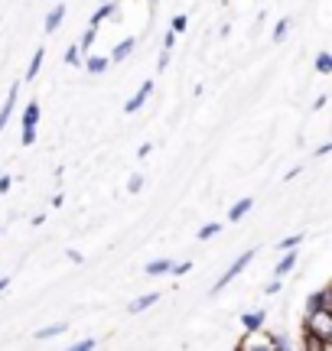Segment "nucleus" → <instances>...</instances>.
Listing matches in <instances>:
<instances>
[{"label": "nucleus", "instance_id": "obj_1", "mask_svg": "<svg viewBox=\"0 0 332 351\" xmlns=\"http://www.w3.org/2000/svg\"><path fill=\"white\" fill-rule=\"evenodd\" d=\"M36 124H39V101H29L23 108V117H20V127H23V147H33L36 143Z\"/></svg>", "mask_w": 332, "mask_h": 351}, {"label": "nucleus", "instance_id": "obj_2", "mask_svg": "<svg viewBox=\"0 0 332 351\" xmlns=\"http://www.w3.org/2000/svg\"><path fill=\"white\" fill-rule=\"evenodd\" d=\"M251 261H254V251H244V254H238V261H235V263H231V267H228V270L222 274V280H215V287H212V293H222V289L228 287L231 280H235V276L241 274V270H244V267H248V263H251Z\"/></svg>", "mask_w": 332, "mask_h": 351}, {"label": "nucleus", "instance_id": "obj_3", "mask_svg": "<svg viewBox=\"0 0 332 351\" xmlns=\"http://www.w3.org/2000/svg\"><path fill=\"white\" fill-rule=\"evenodd\" d=\"M238 348L241 351H274V339L264 335L261 328H254V332H244V339L238 341Z\"/></svg>", "mask_w": 332, "mask_h": 351}, {"label": "nucleus", "instance_id": "obj_4", "mask_svg": "<svg viewBox=\"0 0 332 351\" xmlns=\"http://www.w3.org/2000/svg\"><path fill=\"white\" fill-rule=\"evenodd\" d=\"M150 95H154V82H143V85L137 88V95H134V98H130L128 104H124V111H128V114H137V111L143 108V104L150 101Z\"/></svg>", "mask_w": 332, "mask_h": 351}, {"label": "nucleus", "instance_id": "obj_5", "mask_svg": "<svg viewBox=\"0 0 332 351\" xmlns=\"http://www.w3.org/2000/svg\"><path fill=\"white\" fill-rule=\"evenodd\" d=\"M332 306V287H322L320 293H313L307 300V313H313V309H329Z\"/></svg>", "mask_w": 332, "mask_h": 351}, {"label": "nucleus", "instance_id": "obj_6", "mask_svg": "<svg viewBox=\"0 0 332 351\" xmlns=\"http://www.w3.org/2000/svg\"><path fill=\"white\" fill-rule=\"evenodd\" d=\"M156 302H160V293H147V296H137V300L130 302V306H128V313H130V315L147 313V309H150V306H156Z\"/></svg>", "mask_w": 332, "mask_h": 351}, {"label": "nucleus", "instance_id": "obj_7", "mask_svg": "<svg viewBox=\"0 0 332 351\" xmlns=\"http://www.w3.org/2000/svg\"><path fill=\"white\" fill-rule=\"evenodd\" d=\"M16 95H20V85H13V88H10V95H7V101L0 104V130H3V127H7V121H10L13 104H16Z\"/></svg>", "mask_w": 332, "mask_h": 351}, {"label": "nucleus", "instance_id": "obj_8", "mask_svg": "<svg viewBox=\"0 0 332 351\" xmlns=\"http://www.w3.org/2000/svg\"><path fill=\"white\" fill-rule=\"evenodd\" d=\"M134 46H137V39L128 36L124 43H117L115 49H111V56H108V59H111V62H124V59H128L130 52H134Z\"/></svg>", "mask_w": 332, "mask_h": 351}, {"label": "nucleus", "instance_id": "obj_9", "mask_svg": "<svg viewBox=\"0 0 332 351\" xmlns=\"http://www.w3.org/2000/svg\"><path fill=\"white\" fill-rule=\"evenodd\" d=\"M65 20V3H56L49 13H46V33H56Z\"/></svg>", "mask_w": 332, "mask_h": 351}, {"label": "nucleus", "instance_id": "obj_10", "mask_svg": "<svg viewBox=\"0 0 332 351\" xmlns=\"http://www.w3.org/2000/svg\"><path fill=\"white\" fill-rule=\"evenodd\" d=\"M115 0H104L102 7H98V10L91 13V20H88V26H95V29H98V23H102V20H108V16H115Z\"/></svg>", "mask_w": 332, "mask_h": 351}, {"label": "nucleus", "instance_id": "obj_11", "mask_svg": "<svg viewBox=\"0 0 332 351\" xmlns=\"http://www.w3.org/2000/svg\"><path fill=\"white\" fill-rule=\"evenodd\" d=\"M264 309H254V313H244L241 315V326H244V332H254V328H264Z\"/></svg>", "mask_w": 332, "mask_h": 351}, {"label": "nucleus", "instance_id": "obj_12", "mask_svg": "<svg viewBox=\"0 0 332 351\" xmlns=\"http://www.w3.org/2000/svg\"><path fill=\"white\" fill-rule=\"evenodd\" d=\"M251 208H254V199H241V202H235V205L228 208V221H241V218H244L248 212H251Z\"/></svg>", "mask_w": 332, "mask_h": 351}, {"label": "nucleus", "instance_id": "obj_13", "mask_svg": "<svg viewBox=\"0 0 332 351\" xmlns=\"http://www.w3.org/2000/svg\"><path fill=\"white\" fill-rule=\"evenodd\" d=\"M85 72H91V75H102L104 69H108V65H111V59H108V56H95V59H85Z\"/></svg>", "mask_w": 332, "mask_h": 351}, {"label": "nucleus", "instance_id": "obj_14", "mask_svg": "<svg viewBox=\"0 0 332 351\" xmlns=\"http://www.w3.org/2000/svg\"><path fill=\"white\" fill-rule=\"evenodd\" d=\"M294 267H296V247H290V251L281 257V263H277V276H287Z\"/></svg>", "mask_w": 332, "mask_h": 351}, {"label": "nucleus", "instance_id": "obj_15", "mask_svg": "<svg viewBox=\"0 0 332 351\" xmlns=\"http://www.w3.org/2000/svg\"><path fill=\"white\" fill-rule=\"evenodd\" d=\"M43 56H46V49L39 46V49L33 52V59H29V69H26V78H29V82L39 75V69H43Z\"/></svg>", "mask_w": 332, "mask_h": 351}, {"label": "nucleus", "instance_id": "obj_16", "mask_svg": "<svg viewBox=\"0 0 332 351\" xmlns=\"http://www.w3.org/2000/svg\"><path fill=\"white\" fill-rule=\"evenodd\" d=\"M65 332V322H56V326H43L36 332V341H46V339H56V335H62Z\"/></svg>", "mask_w": 332, "mask_h": 351}, {"label": "nucleus", "instance_id": "obj_17", "mask_svg": "<svg viewBox=\"0 0 332 351\" xmlns=\"http://www.w3.org/2000/svg\"><path fill=\"white\" fill-rule=\"evenodd\" d=\"M169 263H173V261H150V263H147V276H163V274H169Z\"/></svg>", "mask_w": 332, "mask_h": 351}, {"label": "nucleus", "instance_id": "obj_18", "mask_svg": "<svg viewBox=\"0 0 332 351\" xmlns=\"http://www.w3.org/2000/svg\"><path fill=\"white\" fill-rule=\"evenodd\" d=\"M316 72H320V75H329L332 72V56L329 52H320V56H316Z\"/></svg>", "mask_w": 332, "mask_h": 351}, {"label": "nucleus", "instance_id": "obj_19", "mask_svg": "<svg viewBox=\"0 0 332 351\" xmlns=\"http://www.w3.org/2000/svg\"><path fill=\"white\" fill-rule=\"evenodd\" d=\"M218 231H222V225H218V221H212V225L199 228V241H209V238H215Z\"/></svg>", "mask_w": 332, "mask_h": 351}, {"label": "nucleus", "instance_id": "obj_20", "mask_svg": "<svg viewBox=\"0 0 332 351\" xmlns=\"http://www.w3.org/2000/svg\"><path fill=\"white\" fill-rule=\"evenodd\" d=\"M287 33H290V20H281V23L274 26V39H277V43H283Z\"/></svg>", "mask_w": 332, "mask_h": 351}, {"label": "nucleus", "instance_id": "obj_21", "mask_svg": "<svg viewBox=\"0 0 332 351\" xmlns=\"http://www.w3.org/2000/svg\"><path fill=\"white\" fill-rule=\"evenodd\" d=\"M65 62H69V65H82V49H78V46H69V49H65Z\"/></svg>", "mask_w": 332, "mask_h": 351}, {"label": "nucleus", "instance_id": "obj_22", "mask_svg": "<svg viewBox=\"0 0 332 351\" xmlns=\"http://www.w3.org/2000/svg\"><path fill=\"white\" fill-rule=\"evenodd\" d=\"M95 33H98V29H95V26H88V29H85V36H82V46H78V49L88 52L91 46H95Z\"/></svg>", "mask_w": 332, "mask_h": 351}, {"label": "nucleus", "instance_id": "obj_23", "mask_svg": "<svg viewBox=\"0 0 332 351\" xmlns=\"http://www.w3.org/2000/svg\"><path fill=\"white\" fill-rule=\"evenodd\" d=\"M192 270V263L189 261H182V263H169V274L173 276H186Z\"/></svg>", "mask_w": 332, "mask_h": 351}, {"label": "nucleus", "instance_id": "obj_24", "mask_svg": "<svg viewBox=\"0 0 332 351\" xmlns=\"http://www.w3.org/2000/svg\"><path fill=\"white\" fill-rule=\"evenodd\" d=\"M141 189H143V176L134 173V176H130V182H128V192H130V195H137Z\"/></svg>", "mask_w": 332, "mask_h": 351}, {"label": "nucleus", "instance_id": "obj_25", "mask_svg": "<svg viewBox=\"0 0 332 351\" xmlns=\"http://www.w3.org/2000/svg\"><path fill=\"white\" fill-rule=\"evenodd\" d=\"M300 241H303V234H290V238L281 241V247H283V251H290V247H300Z\"/></svg>", "mask_w": 332, "mask_h": 351}, {"label": "nucleus", "instance_id": "obj_26", "mask_svg": "<svg viewBox=\"0 0 332 351\" xmlns=\"http://www.w3.org/2000/svg\"><path fill=\"white\" fill-rule=\"evenodd\" d=\"M186 26H189V20H186V16H176V20L169 23V29H173V33H182Z\"/></svg>", "mask_w": 332, "mask_h": 351}, {"label": "nucleus", "instance_id": "obj_27", "mask_svg": "<svg viewBox=\"0 0 332 351\" xmlns=\"http://www.w3.org/2000/svg\"><path fill=\"white\" fill-rule=\"evenodd\" d=\"M173 46H176V33L169 29V33L163 36V49H166V52H173Z\"/></svg>", "mask_w": 332, "mask_h": 351}, {"label": "nucleus", "instance_id": "obj_28", "mask_svg": "<svg viewBox=\"0 0 332 351\" xmlns=\"http://www.w3.org/2000/svg\"><path fill=\"white\" fill-rule=\"evenodd\" d=\"M95 345H98L95 339H82V341H75V351H91Z\"/></svg>", "mask_w": 332, "mask_h": 351}, {"label": "nucleus", "instance_id": "obj_29", "mask_svg": "<svg viewBox=\"0 0 332 351\" xmlns=\"http://www.w3.org/2000/svg\"><path fill=\"white\" fill-rule=\"evenodd\" d=\"M166 65H169V52H160V59H156V69H160V72H166Z\"/></svg>", "mask_w": 332, "mask_h": 351}, {"label": "nucleus", "instance_id": "obj_30", "mask_svg": "<svg viewBox=\"0 0 332 351\" xmlns=\"http://www.w3.org/2000/svg\"><path fill=\"white\" fill-rule=\"evenodd\" d=\"M281 276H277V280H274V283H268V296H274V293H281Z\"/></svg>", "mask_w": 332, "mask_h": 351}, {"label": "nucleus", "instance_id": "obj_31", "mask_svg": "<svg viewBox=\"0 0 332 351\" xmlns=\"http://www.w3.org/2000/svg\"><path fill=\"white\" fill-rule=\"evenodd\" d=\"M13 186V176H0V192H7Z\"/></svg>", "mask_w": 332, "mask_h": 351}, {"label": "nucleus", "instance_id": "obj_32", "mask_svg": "<svg viewBox=\"0 0 332 351\" xmlns=\"http://www.w3.org/2000/svg\"><path fill=\"white\" fill-rule=\"evenodd\" d=\"M150 150H154V147H150V143H143L141 150H137V156H141V160H147V156H150Z\"/></svg>", "mask_w": 332, "mask_h": 351}, {"label": "nucleus", "instance_id": "obj_33", "mask_svg": "<svg viewBox=\"0 0 332 351\" xmlns=\"http://www.w3.org/2000/svg\"><path fill=\"white\" fill-rule=\"evenodd\" d=\"M326 101H329V95H320V98H316V104H313V108H316V111H322V108H326Z\"/></svg>", "mask_w": 332, "mask_h": 351}, {"label": "nucleus", "instance_id": "obj_34", "mask_svg": "<svg viewBox=\"0 0 332 351\" xmlns=\"http://www.w3.org/2000/svg\"><path fill=\"white\" fill-rule=\"evenodd\" d=\"M326 153H332V143H322L320 150H316V156H326Z\"/></svg>", "mask_w": 332, "mask_h": 351}, {"label": "nucleus", "instance_id": "obj_35", "mask_svg": "<svg viewBox=\"0 0 332 351\" xmlns=\"http://www.w3.org/2000/svg\"><path fill=\"white\" fill-rule=\"evenodd\" d=\"M7 287H10V280H7V276H0V293H3Z\"/></svg>", "mask_w": 332, "mask_h": 351}, {"label": "nucleus", "instance_id": "obj_36", "mask_svg": "<svg viewBox=\"0 0 332 351\" xmlns=\"http://www.w3.org/2000/svg\"><path fill=\"white\" fill-rule=\"evenodd\" d=\"M150 3H154V0H150Z\"/></svg>", "mask_w": 332, "mask_h": 351}, {"label": "nucleus", "instance_id": "obj_37", "mask_svg": "<svg viewBox=\"0 0 332 351\" xmlns=\"http://www.w3.org/2000/svg\"><path fill=\"white\" fill-rule=\"evenodd\" d=\"M0 231H3V228H0Z\"/></svg>", "mask_w": 332, "mask_h": 351}, {"label": "nucleus", "instance_id": "obj_38", "mask_svg": "<svg viewBox=\"0 0 332 351\" xmlns=\"http://www.w3.org/2000/svg\"><path fill=\"white\" fill-rule=\"evenodd\" d=\"M102 3H104V0H102Z\"/></svg>", "mask_w": 332, "mask_h": 351}]
</instances>
